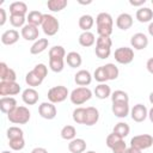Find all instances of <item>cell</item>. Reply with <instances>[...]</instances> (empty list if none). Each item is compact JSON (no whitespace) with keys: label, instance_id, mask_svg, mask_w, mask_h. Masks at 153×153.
I'll return each instance as SVG.
<instances>
[{"label":"cell","instance_id":"2e32d148","mask_svg":"<svg viewBox=\"0 0 153 153\" xmlns=\"http://www.w3.org/2000/svg\"><path fill=\"white\" fill-rule=\"evenodd\" d=\"M17 100L13 97H1L0 99V110L1 112L8 115L17 108Z\"/></svg>","mask_w":153,"mask_h":153},{"label":"cell","instance_id":"6f0895ef","mask_svg":"<svg viewBox=\"0 0 153 153\" xmlns=\"http://www.w3.org/2000/svg\"><path fill=\"white\" fill-rule=\"evenodd\" d=\"M86 153H97V152H94V151H87Z\"/></svg>","mask_w":153,"mask_h":153},{"label":"cell","instance_id":"c3c4849f","mask_svg":"<svg viewBox=\"0 0 153 153\" xmlns=\"http://www.w3.org/2000/svg\"><path fill=\"white\" fill-rule=\"evenodd\" d=\"M7 20V16H6V10L5 8H0V26L5 25Z\"/></svg>","mask_w":153,"mask_h":153},{"label":"cell","instance_id":"83f0119b","mask_svg":"<svg viewBox=\"0 0 153 153\" xmlns=\"http://www.w3.org/2000/svg\"><path fill=\"white\" fill-rule=\"evenodd\" d=\"M66 50L62 45H54L49 49V60H65Z\"/></svg>","mask_w":153,"mask_h":153},{"label":"cell","instance_id":"52a82bcc","mask_svg":"<svg viewBox=\"0 0 153 153\" xmlns=\"http://www.w3.org/2000/svg\"><path fill=\"white\" fill-rule=\"evenodd\" d=\"M153 145V136L149 134H140V135H135L134 137H131L130 140V146L135 147L140 151L142 149H147Z\"/></svg>","mask_w":153,"mask_h":153},{"label":"cell","instance_id":"4fadbf2b","mask_svg":"<svg viewBox=\"0 0 153 153\" xmlns=\"http://www.w3.org/2000/svg\"><path fill=\"white\" fill-rule=\"evenodd\" d=\"M38 98H39L38 92L32 87L25 88L22 93V99L26 105H35L38 102Z\"/></svg>","mask_w":153,"mask_h":153},{"label":"cell","instance_id":"4316f807","mask_svg":"<svg viewBox=\"0 0 153 153\" xmlns=\"http://www.w3.org/2000/svg\"><path fill=\"white\" fill-rule=\"evenodd\" d=\"M94 96L98 99H106V98L111 97V88H110V86L106 85L105 82L97 85L96 88H94Z\"/></svg>","mask_w":153,"mask_h":153},{"label":"cell","instance_id":"f35d334b","mask_svg":"<svg viewBox=\"0 0 153 153\" xmlns=\"http://www.w3.org/2000/svg\"><path fill=\"white\" fill-rule=\"evenodd\" d=\"M93 78H94L99 84H104L105 81H108V75H106V72H105L104 66H100V67H98V68L94 71Z\"/></svg>","mask_w":153,"mask_h":153},{"label":"cell","instance_id":"ba28073f","mask_svg":"<svg viewBox=\"0 0 153 153\" xmlns=\"http://www.w3.org/2000/svg\"><path fill=\"white\" fill-rule=\"evenodd\" d=\"M22 91V87L16 81H0V96H16Z\"/></svg>","mask_w":153,"mask_h":153},{"label":"cell","instance_id":"277c9868","mask_svg":"<svg viewBox=\"0 0 153 153\" xmlns=\"http://www.w3.org/2000/svg\"><path fill=\"white\" fill-rule=\"evenodd\" d=\"M68 96H69L68 88L66 86H62V85H57V86H54V87L49 88L48 94H47L49 102L53 103V104L62 103L63 100L67 99Z\"/></svg>","mask_w":153,"mask_h":153},{"label":"cell","instance_id":"7402d4cb","mask_svg":"<svg viewBox=\"0 0 153 153\" xmlns=\"http://www.w3.org/2000/svg\"><path fill=\"white\" fill-rule=\"evenodd\" d=\"M135 17L140 23H148L153 19V10L149 7H140L136 11Z\"/></svg>","mask_w":153,"mask_h":153},{"label":"cell","instance_id":"1f68e13d","mask_svg":"<svg viewBox=\"0 0 153 153\" xmlns=\"http://www.w3.org/2000/svg\"><path fill=\"white\" fill-rule=\"evenodd\" d=\"M25 82L30 86V87H36V86H39L42 82H43V79L39 78L33 71H30L26 75H25Z\"/></svg>","mask_w":153,"mask_h":153},{"label":"cell","instance_id":"d6986e66","mask_svg":"<svg viewBox=\"0 0 153 153\" xmlns=\"http://www.w3.org/2000/svg\"><path fill=\"white\" fill-rule=\"evenodd\" d=\"M116 26L120 30H128L133 26V17L129 13H121L116 19Z\"/></svg>","mask_w":153,"mask_h":153},{"label":"cell","instance_id":"603a6c76","mask_svg":"<svg viewBox=\"0 0 153 153\" xmlns=\"http://www.w3.org/2000/svg\"><path fill=\"white\" fill-rule=\"evenodd\" d=\"M66 62L67 65L71 67V68H76V67H80L81 63H82V57L79 53L76 51H69L67 55H66Z\"/></svg>","mask_w":153,"mask_h":153},{"label":"cell","instance_id":"e575fe53","mask_svg":"<svg viewBox=\"0 0 153 153\" xmlns=\"http://www.w3.org/2000/svg\"><path fill=\"white\" fill-rule=\"evenodd\" d=\"M61 137L63 140H68V141H72L73 139H75V135H76V130L73 126H65L62 129H61Z\"/></svg>","mask_w":153,"mask_h":153},{"label":"cell","instance_id":"681fc988","mask_svg":"<svg viewBox=\"0 0 153 153\" xmlns=\"http://www.w3.org/2000/svg\"><path fill=\"white\" fill-rule=\"evenodd\" d=\"M146 68H147V71H148L151 74H153V57H149V59L147 60V62H146Z\"/></svg>","mask_w":153,"mask_h":153},{"label":"cell","instance_id":"8fae6325","mask_svg":"<svg viewBox=\"0 0 153 153\" xmlns=\"http://www.w3.org/2000/svg\"><path fill=\"white\" fill-rule=\"evenodd\" d=\"M130 45L135 50H142L148 45V37L142 32H136L130 38Z\"/></svg>","mask_w":153,"mask_h":153},{"label":"cell","instance_id":"ac0fdd59","mask_svg":"<svg viewBox=\"0 0 153 153\" xmlns=\"http://www.w3.org/2000/svg\"><path fill=\"white\" fill-rule=\"evenodd\" d=\"M0 79L1 81H16L17 74L14 69L10 68L5 62L0 63Z\"/></svg>","mask_w":153,"mask_h":153},{"label":"cell","instance_id":"ab89813d","mask_svg":"<svg viewBox=\"0 0 153 153\" xmlns=\"http://www.w3.org/2000/svg\"><path fill=\"white\" fill-rule=\"evenodd\" d=\"M18 137H24V131L19 128V127H10L7 129V139L8 140H13V139H18Z\"/></svg>","mask_w":153,"mask_h":153},{"label":"cell","instance_id":"d590c367","mask_svg":"<svg viewBox=\"0 0 153 153\" xmlns=\"http://www.w3.org/2000/svg\"><path fill=\"white\" fill-rule=\"evenodd\" d=\"M106 75H108V80H116L120 75V71L117 68V66L115 63H106L104 65Z\"/></svg>","mask_w":153,"mask_h":153},{"label":"cell","instance_id":"7c38bea8","mask_svg":"<svg viewBox=\"0 0 153 153\" xmlns=\"http://www.w3.org/2000/svg\"><path fill=\"white\" fill-rule=\"evenodd\" d=\"M20 35H22V37L25 41H35L36 42L38 39L39 31H38V27L37 26H33L31 24H26L24 27H22Z\"/></svg>","mask_w":153,"mask_h":153},{"label":"cell","instance_id":"91938a15","mask_svg":"<svg viewBox=\"0 0 153 153\" xmlns=\"http://www.w3.org/2000/svg\"><path fill=\"white\" fill-rule=\"evenodd\" d=\"M152 5H153V0H152Z\"/></svg>","mask_w":153,"mask_h":153},{"label":"cell","instance_id":"f907efd6","mask_svg":"<svg viewBox=\"0 0 153 153\" xmlns=\"http://www.w3.org/2000/svg\"><path fill=\"white\" fill-rule=\"evenodd\" d=\"M129 4H130L131 6H136V7H139V6L145 5V4H146V0H129Z\"/></svg>","mask_w":153,"mask_h":153},{"label":"cell","instance_id":"484cf974","mask_svg":"<svg viewBox=\"0 0 153 153\" xmlns=\"http://www.w3.org/2000/svg\"><path fill=\"white\" fill-rule=\"evenodd\" d=\"M94 42H96V38L91 31H84L79 36V44L81 47H85V48L92 47L94 44Z\"/></svg>","mask_w":153,"mask_h":153},{"label":"cell","instance_id":"74e56055","mask_svg":"<svg viewBox=\"0 0 153 153\" xmlns=\"http://www.w3.org/2000/svg\"><path fill=\"white\" fill-rule=\"evenodd\" d=\"M25 22H26L25 16H17V14L10 16V23L13 27H24L26 25Z\"/></svg>","mask_w":153,"mask_h":153},{"label":"cell","instance_id":"f5cc1de1","mask_svg":"<svg viewBox=\"0 0 153 153\" xmlns=\"http://www.w3.org/2000/svg\"><path fill=\"white\" fill-rule=\"evenodd\" d=\"M126 153H141V151L137 149V148H135V147H131V146H130V147L127 148Z\"/></svg>","mask_w":153,"mask_h":153},{"label":"cell","instance_id":"d4e9b609","mask_svg":"<svg viewBox=\"0 0 153 153\" xmlns=\"http://www.w3.org/2000/svg\"><path fill=\"white\" fill-rule=\"evenodd\" d=\"M10 13L17 16H25L27 13V5L23 1H14L10 5Z\"/></svg>","mask_w":153,"mask_h":153},{"label":"cell","instance_id":"816d5d0a","mask_svg":"<svg viewBox=\"0 0 153 153\" xmlns=\"http://www.w3.org/2000/svg\"><path fill=\"white\" fill-rule=\"evenodd\" d=\"M31 153H48V151L44 148V147H35Z\"/></svg>","mask_w":153,"mask_h":153},{"label":"cell","instance_id":"f1b7e54d","mask_svg":"<svg viewBox=\"0 0 153 153\" xmlns=\"http://www.w3.org/2000/svg\"><path fill=\"white\" fill-rule=\"evenodd\" d=\"M43 17H44V14L41 13L39 11H31V12H29L26 20H27V24H31V25L38 27L39 25H42Z\"/></svg>","mask_w":153,"mask_h":153},{"label":"cell","instance_id":"836d02e7","mask_svg":"<svg viewBox=\"0 0 153 153\" xmlns=\"http://www.w3.org/2000/svg\"><path fill=\"white\" fill-rule=\"evenodd\" d=\"M112 103H129V96L122 90H116L111 93Z\"/></svg>","mask_w":153,"mask_h":153},{"label":"cell","instance_id":"60d3db41","mask_svg":"<svg viewBox=\"0 0 153 153\" xmlns=\"http://www.w3.org/2000/svg\"><path fill=\"white\" fill-rule=\"evenodd\" d=\"M8 145H10V148L13 151H22L25 147V140H24V137L8 140Z\"/></svg>","mask_w":153,"mask_h":153},{"label":"cell","instance_id":"b9f144b4","mask_svg":"<svg viewBox=\"0 0 153 153\" xmlns=\"http://www.w3.org/2000/svg\"><path fill=\"white\" fill-rule=\"evenodd\" d=\"M49 68L55 73L62 72L65 68V60H49Z\"/></svg>","mask_w":153,"mask_h":153},{"label":"cell","instance_id":"6da1fadb","mask_svg":"<svg viewBox=\"0 0 153 153\" xmlns=\"http://www.w3.org/2000/svg\"><path fill=\"white\" fill-rule=\"evenodd\" d=\"M96 24H97V32L99 36L110 37L114 27V19L111 14L106 12H100L96 18Z\"/></svg>","mask_w":153,"mask_h":153},{"label":"cell","instance_id":"7bdbcfd3","mask_svg":"<svg viewBox=\"0 0 153 153\" xmlns=\"http://www.w3.org/2000/svg\"><path fill=\"white\" fill-rule=\"evenodd\" d=\"M94 53L97 55V57L99 59H108L111 54V48H106V47H97L96 45V49H94Z\"/></svg>","mask_w":153,"mask_h":153},{"label":"cell","instance_id":"11a10c76","mask_svg":"<svg viewBox=\"0 0 153 153\" xmlns=\"http://www.w3.org/2000/svg\"><path fill=\"white\" fill-rule=\"evenodd\" d=\"M148 118H149V121L153 123V108H151V109L148 110Z\"/></svg>","mask_w":153,"mask_h":153},{"label":"cell","instance_id":"f6af8a7d","mask_svg":"<svg viewBox=\"0 0 153 153\" xmlns=\"http://www.w3.org/2000/svg\"><path fill=\"white\" fill-rule=\"evenodd\" d=\"M96 45L97 47H106V48H111L112 45V41L110 37L108 36H98V38L96 39Z\"/></svg>","mask_w":153,"mask_h":153},{"label":"cell","instance_id":"7a4b0ae2","mask_svg":"<svg viewBox=\"0 0 153 153\" xmlns=\"http://www.w3.org/2000/svg\"><path fill=\"white\" fill-rule=\"evenodd\" d=\"M30 117H31L30 110L23 105L17 106L12 112H10L7 115L8 121L14 124H26L30 121Z\"/></svg>","mask_w":153,"mask_h":153},{"label":"cell","instance_id":"ffe728a7","mask_svg":"<svg viewBox=\"0 0 153 153\" xmlns=\"http://www.w3.org/2000/svg\"><path fill=\"white\" fill-rule=\"evenodd\" d=\"M19 39V32L14 29H10L6 30L2 35H1V42L5 45H12L14 43H17Z\"/></svg>","mask_w":153,"mask_h":153},{"label":"cell","instance_id":"db71d44e","mask_svg":"<svg viewBox=\"0 0 153 153\" xmlns=\"http://www.w3.org/2000/svg\"><path fill=\"white\" fill-rule=\"evenodd\" d=\"M147 30H148V33L153 37V22H151V23H149V25H148V29H147Z\"/></svg>","mask_w":153,"mask_h":153},{"label":"cell","instance_id":"5bb4252c","mask_svg":"<svg viewBox=\"0 0 153 153\" xmlns=\"http://www.w3.org/2000/svg\"><path fill=\"white\" fill-rule=\"evenodd\" d=\"M112 114L118 117V118H124L129 115L130 112V108H129V103H112L111 106Z\"/></svg>","mask_w":153,"mask_h":153},{"label":"cell","instance_id":"4dcf8cb0","mask_svg":"<svg viewBox=\"0 0 153 153\" xmlns=\"http://www.w3.org/2000/svg\"><path fill=\"white\" fill-rule=\"evenodd\" d=\"M67 5H68L67 0H49L47 2V6L51 12H61L62 10H65Z\"/></svg>","mask_w":153,"mask_h":153},{"label":"cell","instance_id":"cb8c5ba5","mask_svg":"<svg viewBox=\"0 0 153 153\" xmlns=\"http://www.w3.org/2000/svg\"><path fill=\"white\" fill-rule=\"evenodd\" d=\"M49 45V41L48 38H38L30 48V53L32 55H38L41 53H43Z\"/></svg>","mask_w":153,"mask_h":153},{"label":"cell","instance_id":"7dc6e473","mask_svg":"<svg viewBox=\"0 0 153 153\" xmlns=\"http://www.w3.org/2000/svg\"><path fill=\"white\" fill-rule=\"evenodd\" d=\"M127 143L124 142V140H121V141H118L112 148H111V151H112V153H126V151H127Z\"/></svg>","mask_w":153,"mask_h":153},{"label":"cell","instance_id":"bcb514c9","mask_svg":"<svg viewBox=\"0 0 153 153\" xmlns=\"http://www.w3.org/2000/svg\"><path fill=\"white\" fill-rule=\"evenodd\" d=\"M121 140H123L121 136H118L117 134H115V133H111V134H109L108 136H106V141H105V143H106V146L111 149L118 141H121Z\"/></svg>","mask_w":153,"mask_h":153},{"label":"cell","instance_id":"30bf717a","mask_svg":"<svg viewBox=\"0 0 153 153\" xmlns=\"http://www.w3.org/2000/svg\"><path fill=\"white\" fill-rule=\"evenodd\" d=\"M130 116L134 122H143L148 117V110L143 104H136L130 110Z\"/></svg>","mask_w":153,"mask_h":153},{"label":"cell","instance_id":"5b68a950","mask_svg":"<svg viewBox=\"0 0 153 153\" xmlns=\"http://www.w3.org/2000/svg\"><path fill=\"white\" fill-rule=\"evenodd\" d=\"M41 26L43 29V32L47 36H54V35H56L59 32L60 23L53 14H44Z\"/></svg>","mask_w":153,"mask_h":153},{"label":"cell","instance_id":"44dd1931","mask_svg":"<svg viewBox=\"0 0 153 153\" xmlns=\"http://www.w3.org/2000/svg\"><path fill=\"white\" fill-rule=\"evenodd\" d=\"M68 149L71 153H84L86 149V141L80 137H75L68 143Z\"/></svg>","mask_w":153,"mask_h":153},{"label":"cell","instance_id":"d6a6232c","mask_svg":"<svg viewBox=\"0 0 153 153\" xmlns=\"http://www.w3.org/2000/svg\"><path fill=\"white\" fill-rule=\"evenodd\" d=\"M130 131V127L128 126V123L126 122H118L117 124H115L114 129H112V133L117 134L118 136H121L122 139H124L126 136H128Z\"/></svg>","mask_w":153,"mask_h":153},{"label":"cell","instance_id":"e0dca14e","mask_svg":"<svg viewBox=\"0 0 153 153\" xmlns=\"http://www.w3.org/2000/svg\"><path fill=\"white\" fill-rule=\"evenodd\" d=\"M99 120V111L94 106H87L86 108V115H85V122L84 124L87 127L94 126Z\"/></svg>","mask_w":153,"mask_h":153},{"label":"cell","instance_id":"8992f818","mask_svg":"<svg viewBox=\"0 0 153 153\" xmlns=\"http://www.w3.org/2000/svg\"><path fill=\"white\" fill-rule=\"evenodd\" d=\"M115 60L121 65H128L134 60V50L129 47H120L114 53Z\"/></svg>","mask_w":153,"mask_h":153},{"label":"cell","instance_id":"9a60e30c","mask_svg":"<svg viewBox=\"0 0 153 153\" xmlns=\"http://www.w3.org/2000/svg\"><path fill=\"white\" fill-rule=\"evenodd\" d=\"M74 81H75L76 85H79V86H85V87H86L87 85L91 84V81H92V75H91V73H90L88 71H86V69H80V71H78L76 74L74 75Z\"/></svg>","mask_w":153,"mask_h":153},{"label":"cell","instance_id":"ee69618b","mask_svg":"<svg viewBox=\"0 0 153 153\" xmlns=\"http://www.w3.org/2000/svg\"><path fill=\"white\" fill-rule=\"evenodd\" d=\"M32 71H33L39 78H42L43 80H44V78H45L47 74H48V67H47L44 63H38V65H36Z\"/></svg>","mask_w":153,"mask_h":153},{"label":"cell","instance_id":"f546056e","mask_svg":"<svg viewBox=\"0 0 153 153\" xmlns=\"http://www.w3.org/2000/svg\"><path fill=\"white\" fill-rule=\"evenodd\" d=\"M78 24H79V27L82 30V32H84V31H90V29H91V27L93 26V24H94V19H93V17L90 16V14H82V16L79 18Z\"/></svg>","mask_w":153,"mask_h":153},{"label":"cell","instance_id":"9f6ffc18","mask_svg":"<svg viewBox=\"0 0 153 153\" xmlns=\"http://www.w3.org/2000/svg\"><path fill=\"white\" fill-rule=\"evenodd\" d=\"M148 99H149V103H151V104H153V92H151V93H149Z\"/></svg>","mask_w":153,"mask_h":153},{"label":"cell","instance_id":"9c48e42d","mask_svg":"<svg viewBox=\"0 0 153 153\" xmlns=\"http://www.w3.org/2000/svg\"><path fill=\"white\" fill-rule=\"evenodd\" d=\"M38 114L44 120H54L57 115L56 106L50 102H43L38 106Z\"/></svg>","mask_w":153,"mask_h":153},{"label":"cell","instance_id":"8d00e7d4","mask_svg":"<svg viewBox=\"0 0 153 153\" xmlns=\"http://www.w3.org/2000/svg\"><path fill=\"white\" fill-rule=\"evenodd\" d=\"M85 115H86V108H76L73 111V121L78 124H84L85 122Z\"/></svg>","mask_w":153,"mask_h":153},{"label":"cell","instance_id":"680465c9","mask_svg":"<svg viewBox=\"0 0 153 153\" xmlns=\"http://www.w3.org/2000/svg\"><path fill=\"white\" fill-rule=\"evenodd\" d=\"M2 153H12V152H10V151H4Z\"/></svg>","mask_w":153,"mask_h":153},{"label":"cell","instance_id":"3957f363","mask_svg":"<svg viewBox=\"0 0 153 153\" xmlns=\"http://www.w3.org/2000/svg\"><path fill=\"white\" fill-rule=\"evenodd\" d=\"M91 98H92V91L85 86H79L74 88L69 94V99L74 105H81L87 100H90Z\"/></svg>","mask_w":153,"mask_h":153}]
</instances>
